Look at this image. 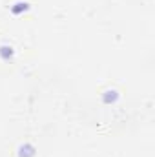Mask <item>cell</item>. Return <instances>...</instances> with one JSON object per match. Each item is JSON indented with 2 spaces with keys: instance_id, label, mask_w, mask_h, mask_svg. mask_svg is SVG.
<instances>
[{
  "instance_id": "6da1fadb",
  "label": "cell",
  "mask_w": 155,
  "mask_h": 157,
  "mask_svg": "<svg viewBox=\"0 0 155 157\" xmlns=\"http://www.w3.org/2000/svg\"><path fill=\"white\" fill-rule=\"evenodd\" d=\"M37 155V148L31 143H24L18 146V157H35Z\"/></svg>"
},
{
  "instance_id": "7a4b0ae2",
  "label": "cell",
  "mask_w": 155,
  "mask_h": 157,
  "mask_svg": "<svg viewBox=\"0 0 155 157\" xmlns=\"http://www.w3.org/2000/svg\"><path fill=\"white\" fill-rule=\"evenodd\" d=\"M13 55H15V49H13L11 46H7V44H2V46H0V59H2L4 62H9V60L13 59Z\"/></svg>"
},
{
  "instance_id": "3957f363",
  "label": "cell",
  "mask_w": 155,
  "mask_h": 157,
  "mask_svg": "<svg viewBox=\"0 0 155 157\" xmlns=\"http://www.w3.org/2000/svg\"><path fill=\"white\" fill-rule=\"evenodd\" d=\"M117 99H119V91L117 90H106L102 93V102L104 104H113V102H117Z\"/></svg>"
},
{
  "instance_id": "277c9868",
  "label": "cell",
  "mask_w": 155,
  "mask_h": 157,
  "mask_svg": "<svg viewBox=\"0 0 155 157\" xmlns=\"http://www.w3.org/2000/svg\"><path fill=\"white\" fill-rule=\"evenodd\" d=\"M28 9H29V2H17V4L11 6V13H13V15H22V13H26Z\"/></svg>"
}]
</instances>
